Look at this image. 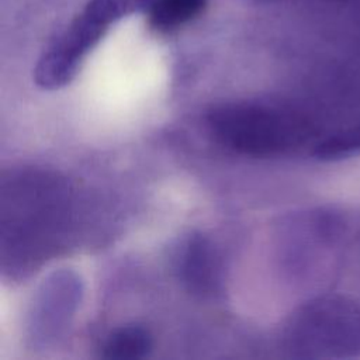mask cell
Instances as JSON below:
<instances>
[{
    "instance_id": "obj_1",
    "label": "cell",
    "mask_w": 360,
    "mask_h": 360,
    "mask_svg": "<svg viewBox=\"0 0 360 360\" xmlns=\"http://www.w3.org/2000/svg\"><path fill=\"white\" fill-rule=\"evenodd\" d=\"M211 135L222 146L249 156H273L294 150L316 135L304 114L256 103H225L207 114Z\"/></svg>"
},
{
    "instance_id": "obj_2",
    "label": "cell",
    "mask_w": 360,
    "mask_h": 360,
    "mask_svg": "<svg viewBox=\"0 0 360 360\" xmlns=\"http://www.w3.org/2000/svg\"><path fill=\"white\" fill-rule=\"evenodd\" d=\"M155 0H89L84 8L55 38L39 58L34 77L44 89L66 84L87 53L100 42L111 25L139 10H148Z\"/></svg>"
},
{
    "instance_id": "obj_3",
    "label": "cell",
    "mask_w": 360,
    "mask_h": 360,
    "mask_svg": "<svg viewBox=\"0 0 360 360\" xmlns=\"http://www.w3.org/2000/svg\"><path fill=\"white\" fill-rule=\"evenodd\" d=\"M294 349L312 357H352L360 353V305L333 295L307 305L291 329Z\"/></svg>"
},
{
    "instance_id": "obj_4",
    "label": "cell",
    "mask_w": 360,
    "mask_h": 360,
    "mask_svg": "<svg viewBox=\"0 0 360 360\" xmlns=\"http://www.w3.org/2000/svg\"><path fill=\"white\" fill-rule=\"evenodd\" d=\"M183 256V273L187 283L198 292H210L217 284V267L211 246L205 239L193 238Z\"/></svg>"
},
{
    "instance_id": "obj_5",
    "label": "cell",
    "mask_w": 360,
    "mask_h": 360,
    "mask_svg": "<svg viewBox=\"0 0 360 360\" xmlns=\"http://www.w3.org/2000/svg\"><path fill=\"white\" fill-rule=\"evenodd\" d=\"M207 0H155L146 10L148 24L156 32H172L201 14Z\"/></svg>"
},
{
    "instance_id": "obj_6",
    "label": "cell",
    "mask_w": 360,
    "mask_h": 360,
    "mask_svg": "<svg viewBox=\"0 0 360 360\" xmlns=\"http://www.w3.org/2000/svg\"><path fill=\"white\" fill-rule=\"evenodd\" d=\"M152 336L139 325H127L114 330L103 346V356L115 360H134L145 357L152 349Z\"/></svg>"
}]
</instances>
